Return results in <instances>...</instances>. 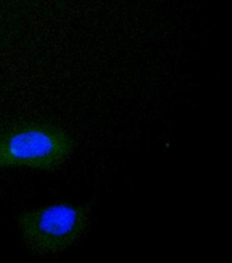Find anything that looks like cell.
Instances as JSON below:
<instances>
[{
    "label": "cell",
    "mask_w": 232,
    "mask_h": 263,
    "mask_svg": "<svg viewBox=\"0 0 232 263\" xmlns=\"http://www.w3.org/2000/svg\"><path fill=\"white\" fill-rule=\"evenodd\" d=\"M93 218L90 203L56 202L24 210L17 215L23 244L32 255L53 257L77 244Z\"/></svg>",
    "instance_id": "cell-1"
},
{
    "label": "cell",
    "mask_w": 232,
    "mask_h": 263,
    "mask_svg": "<svg viewBox=\"0 0 232 263\" xmlns=\"http://www.w3.org/2000/svg\"><path fill=\"white\" fill-rule=\"evenodd\" d=\"M74 146V140L59 127L18 126L0 134V170L27 168L52 172L67 162Z\"/></svg>",
    "instance_id": "cell-2"
}]
</instances>
